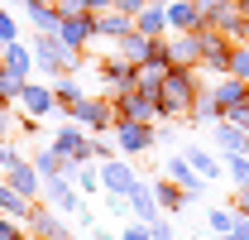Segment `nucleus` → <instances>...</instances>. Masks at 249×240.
<instances>
[{"label":"nucleus","instance_id":"obj_1","mask_svg":"<svg viewBox=\"0 0 249 240\" xmlns=\"http://www.w3.org/2000/svg\"><path fill=\"white\" fill-rule=\"evenodd\" d=\"M196 67H168L163 87H158V116L163 120H187L192 101H196Z\"/></svg>","mask_w":249,"mask_h":240},{"label":"nucleus","instance_id":"obj_2","mask_svg":"<svg viewBox=\"0 0 249 240\" xmlns=\"http://www.w3.org/2000/svg\"><path fill=\"white\" fill-rule=\"evenodd\" d=\"M29 53H34V62H38L48 77H62V72H77V67H87V62H82V48L62 43L58 34H38Z\"/></svg>","mask_w":249,"mask_h":240},{"label":"nucleus","instance_id":"obj_3","mask_svg":"<svg viewBox=\"0 0 249 240\" xmlns=\"http://www.w3.org/2000/svg\"><path fill=\"white\" fill-rule=\"evenodd\" d=\"M115 120H144V125H154L158 120V96H149L139 87L115 91Z\"/></svg>","mask_w":249,"mask_h":240},{"label":"nucleus","instance_id":"obj_4","mask_svg":"<svg viewBox=\"0 0 249 240\" xmlns=\"http://www.w3.org/2000/svg\"><path fill=\"white\" fill-rule=\"evenodd\" d=\"M101 187H106V192H115V197H129V192L139 187V173H134V163H129L124 154L106 159V163H101Z\"/></svg>","mask_w":249,"mask_h":240},{"label":"nucleus","instance_id":"obj_5","mask_svg":"<svg viewBox=\"0 0 249 240\" xmlns=\"http://www.w3.org/2000/svg\"><path fill=\"white\" fill-rule=\"evenodd\" d=\"M115 144H120L124 159L149 154L154 149V125H144V120H115Z\"/></svg>","mask_w":249,"mask_h":240},{"label":"nucleus","instance_id":"obj_6","mask_svg":"<svg viewBox=\"0 0 249 240\" xmlns=\"http://www.w3.org/2000/svg\"><path fill=\"white\" fill-rule=\"evenodd\" d=\"M67 116L77 120L82 130H110V125H115V106H110V101H101V96H82Z\"/></svg>","mask_w":249,"mask_h":240},{"label":"nucleus","instance_id":"obj_7","mask_svg":"<svg viewBox=\"0 0 249 240\" xmlns=\"http://www.w3.org/2000/svg\"><path fill=\"white\" fill-rule=\"evenodd\" d=\"M53 149L62 154V159H72V163H87V159H96L91 154V135L72 120V125H62L58 135H53Z\"/></svg>","mask_w":249,"mask_h":240},{"label":"nucleus","instance_id":"obj_8","mask_svg":"<svg viewBox=\"0 0 249 240\" xmlns=\"http://www.w3.org/2000/svg\"><path fill=\"white\" fill-rule=\"evenodd\" d=\"M5 173H10V187L19 192V197H29V202H38V187H43V178H38V168H34L29 159H19V154L10 149V163H5Z\"/></svg>","mask_w":249,"mask_h":240},{"label":"nucleus","instance_id":"obj_9","mask_svg":"<svg viewBox=\"0 0 249 240\" xmlns=\"http://www.w3.org/2000/svg\"><path fill=\"white\" fill-rule=\"evenodd\" d=\"M196 39H201V62H196V67L225 72V67H230V48H235V43H230L225 34H216V29H201Z\"/></svg>","mask_w":249,"mask_h":240},{"label":"nucleus","instance_id":"obj_10","mask_svg":"<svg viewBox=\"0 0 249 240\" xmlns=\"http://www.w3.org/2000/svg\"><path fill=\"white\" fill-rule=\"evenodd\" d=\"M43 202L53 211H62V216H77V211H82V192L67 187L62 178H43Z\"/></svg>","mask_w":249,"mask_h":240},{"label":"nucleus","instance_id":"obj_11","mask_svg":"<svg viewBox=\"0 0 249 240\" xmlns=\"http://www.w3.org/2000/svg\"><path fill=\"white\" fill-rule=\"evenodd\" d=\"M58 39L62 43H72V48H87V43H96V29H91V15H62V24H58Z\"/></svg>","mask_w":249,"mask_h":240},{"label":"nucleus","instance_id":"obj_12","mask_svg":"<svg viewBox=\"0 0 249 240\" xmlns=\"http://www.w3.org/2000/svg\"><path fill=\"white\" fill-rule=\"evenodd\" d=\"M168 178L178 182L187 197H201V192H206V178H201V173L187 163V154H173V159H168Z\"/></svg>","mask_w":249,"mask_h":240},{"label":"nucleus","instance_id":"obj_13","mask_svg":"<svg viewBox=\"0 0 249 240\" xmlns=\"http://www.w3.org/2000/svg\"><path fill=\"white\" fill-rule=\"evenodd\" d=\"M163 15H168V29H206V20H201V5H196V0H168V5H163Z\"/></svg>","mask_w":249,"mask_h":240},{"label":"nucleus","instance_id":"obj_14","mask_svg":"<svg viewBox=\"0 0 249 240\" xmlns=\"http://www.w3.org/2000/svg\"><path fill=\"white\" fill-rule=\"evenodd\" d=\"M19 106H24V116L29 120H43L53 111V87H43V82H24L19 87Z\"/></svg>","mask_w":249,"mask_h":240},{"label":"nucleus","instance_id":"obj_15","mask_svg":"<svg viewBox=\"0 0 249 240\" xmlns=\"http://www.w3.org/2000/svg\"><path fill=\"white\" fill-rule=\"evenodd\" d=\"M29 231H34V240H62V236H67V226L53 216L48 202H43V207L34 202V207H29Z\"/></svg>","mask_w":249,"mask_h":240},{"label":"nucleus","instance_id":"obj_16","mask_svg":"<svg viewBox=\"0 0 249 240\" xmlns=\"http://www.w3.org/2000/svg\"><path fill=\"white\" fill-rule=\"evenodd\" d=\"M91 29H96V39H110V43H115L120 34H129V29H134V20H129L124 10H115V5H110V10L91 15Z\"/></svg>","mask_w":249,"mask_h":240},{"label":"nucleus","instance_id":"obj_17","mask_svg":"<svg viewBox=\"0 0 249 240\" xmlns=\"http://www.w3.org/2000/svg\"><path fill=\"white\" fill-rule=\"evenodd\" d=\"M211 135H216V144H220V154H245V140H249V130H240L235 120H211Z\"/></svg>","mask_w":249,"mask_h":240},{"label":"nucleus","instance_id":"obj_18","mask_svg":"<svg viewBox=\"0 0 249 240\" xmlns=\"http://www.w3.org/2000/svg\"><path fill=\"white\" fill-rule=\"evenodd\" d=\"M0 67L10 72V77H19V82H29V67H34V53L15 39V43H5V53H0Z\"/></svg>","mask_w":249,"mask_h":240},{"label":"nucleus","instance_id":"obj_19","mask_svg":"<svg viewBox=\"0 0 249 240\" xmlns=\"http://www.w3.org/2000/svg\"><path fill=\"white\" fill-rule=\"evenodd\" d=\"M24 15H29V24L38 34H58V24H62V15H58V5L53 0H29L24 5Z\"/></svg>","mask_w":249,"mask_h":240},{"label":"nucleus","instance_id":"obj_20","mask_svg":"<svg viewBox=\"0 0 249 240\" xmlns=\"http://www.w3.org/2000/svg\"><path fill=\"white\" fill-rule=\"evenodd\" d=\"M101 77L115 91H124V87H134V62L120 58V53H110V58H101Z\"/></svg>","mask_w":249,"mask_h":240},{"label":"nucleus","instance_id":"obj_21","mask_svg":"<svg viewBox=\"0 0 249 240\" xmlns=\"http://www.w3.org/2000/svg\"><path fill=\"white\" fill-rule=\"evenodd\" d=\"M211 96H216L220 116H225V111H235V106L249 96V82H240V77H230V72H225V82H216V87H211Z\"/></svg>","mask_w":249,"mask_h":240},{"label":"nucleus","instance_id":"obj_22","mask_svg":"<svg viewBox=\"0 0 249 240\" xmlns=\"http://www.w3.org/2000/svg\"><path fill=\"white\" fill-rule=\"evenodd\" d=\"M124 207L134 211V221H144V226H149L154 216H163V211H158V202H154V187H144V182H139V187L124 197Z\"/></svg>","mask_w":249,"mask_h":240},{"label":"nucleus","instance_id":"obj_23","mask_svg":"<svg viewBox=\"0 0 249 240\" xmlns=\"http://www.w3.org/2000/svg\"><path fill=\"white\" fill-rule=\"evenodd\" d=\"M34 168H38V178H62V173H72L77 163H72V159H62V154L48 144V149H38V154H34Z\"/></svg>","mask_w":249,"mask_h":240},{"label":"nucleus","instance_id":"obj_24","mask_svg":"<svg viewBox=\"0 0 249 240\" xmlns=\"http://www.w3.org/2000/svg\"><path fill=\"white\" fill-rule=\"evenodd\" d=\"M134 29L149 34V39H163V34H168V15H163V5H154V0H149V5L134 15Z\"/></svg>","mask_w":249,"mask_h":240},{"label":"nucleus","instance_id":"obj_25","mask_svg":"<svg viewBox=\"0 0 249 240\" xmlns=\"http://www.w3.org/2000/svg\"><path fill=\"white\" fill-rule=\"evenodd\" d=\"M149 187H154V202H158V211H173V216L182 211L187 192H182V187H178V182H168V178H154V182H149Z\"/></svg>","mask_w":249,"mask_h":240},{"label":"nucleus","instance_id":"obj_26","mask_svg":"<svg viewBox=\"0 0 249 240\" xmlns=\"http://www.w3.org/2000/svg\"><path fill=\"white\" fill-rule=\"evenodd\" d=\"M115 43H120V58H129V62H144L149 53H154V39H149V34H139V29L120 34Z\"/></svg>","mask_w":249,"mask_h":240},{"label":"nucleus","instance_id":"obj_27","mask_svg":"<svg viewBox=\"0 0 249 240\" xmlns=\"http://www.w3.org/2000/svg\"><path fill=\"white\" fill-rule=\"evenodd\" d=\"M82 96H87V91H82L77 82H72V72H62V77H53V106H58V111H72V106H77Z\"/></svg>","mask_w":249,"mask_h":240},{"label":"nucleus","instance_id":"obj_28","mask_svg":"<svg viewBox=\"0 0 249 240\" xmlns=\"http://www.w3.org/2000/svg\"><path fill=\"white\" fill-rule=\"evenodd\" d=\"M187 120H192V125H211V120H220V106H216V96H211V91H196V101H192Z\"/></svg>","mask_w":249,"mask_h":240},{"label":"nucleus","instance_id":"obj_29","mask_svg":"<svg viewBox=\"0 0 249 240\" xmlns=\"http://www.w3.org/2000/svg\"><path fill=\"white\" fill-rule=\"evenodd\" d=\"M182 154H187V163H192L201 178H220V163H216V154H211V149H201V144H187Z\"/></svg>","mask_w":249,"mask_h":240},{"label":"nucleus","instance_id":"obj_30","mask_svg":"<svg viewBox=\"0 0 249 240\" xmlns=\"http://www.w3.org/2000/svg\"><path fill=\"white\" fill-rule=\"evenodd\" d=\"M225 173L235 187H249V154H225Z\"/></svg>","mask_w":249,"mask_h":240},{"label":"nucleus","instance_id":"obj_31","mask_svg":"<svg viewBox=\"0 0 249 240\" xmlns=\"http://www.w3.org/2000/svg\"><path fill=\"white\" fill-rule=\"evenodd\" d=\"M235 216H240L235 207H216L211 216H206V226H211V236H220V240H225V231L235 226Z\"/></svg>","mask_w":249,"mask_h":240},{"label":"nucleus","instance_id":"obj_32","mask_svg":"<svg viewBox=\"0 0 249 240\" xmlns=\"http://www.w3.org/2000/svg\"><path fill=\"white\" fill-rule=\"evenodd\" d=\"M230 77H240V82H249V43H235L230 48V67H225Z\"/></svg>","mask_w":249,"mask_h":240},{"label":"nucleus","instance_id":"obj_33","mask_svg":"<svg viewBox=\"0 0 249 240\" xmlns=\"http://www.w3.org/2000/svg\"><path fill=\"white\" fill-rule=\"evenodd\" d=\"M72 178H77V192H82V197H96V187H101V173H96V168H82V163H77Z\"/></svg>","mask_w":249,"mask_h":240},{"label":"nucleus","instance_id":"obj_34","mask_svg":"<svg viewBox=\"0 0 249 240\" xmlns=\"http://www.w3.org/2000/svg\"><path fill=\"white\" fill-rule=\"evenodd\" d=\"M19 226H24V221H15V216H5V211H0V240H24Z\"/></svg>","mask_w":249,"mask_h":240},{"label":"nucleus","instance_id":"obj_35","mask_svg":"<svg viewBox=\"0 0 249 240\" xmlns=\"http://www.w3.org/2000/svg\"><path fill=\"white\" fill-rule=\"evenodd\" d=\"M0 39H5V43H15V39H19V24L5 15V5H0Z\"/></svg>","mask_w":249,"mask_h":240},{"label":"nucleus","instance_id":"obj_36","mask_svg":"<svg viewBox=\"0 0 249 240\" xmlns=\"http://www.w3.org/2000/svg\"><path fill=\"white\" fill-rule=\"evenodd\" d=\"M149 236H154V240H178V236H173V226H168L163 216H154V221H149Z\"/></svg>","mask_w":249,"mask_h":240},{"label":"nucleus","instance_id":"obj_37","mask_svg":"<svg viewBox=\"0 0 249 240\" xmlns=\"http://www.w3.org/2000/svg\"><path fill=\"white\" fill-rule=\"evenodd\" d=\"M225 240H249V216H235V226L225 231Z\"/></svg>","mask_w":249,"mask_h":240},{"label":"nucleus","instance_id":"obj_38","mask_svg":"<svg viewBox=\"0 0 249 240\" xmlns=\"http://www.w3.org/2000/svg\"><path fill=\"white\" fill-rule=\"evenodd\" d=\"M115 240H154V236H149V226H144V221H134V226H129V231H120Z\"/></svg>","mask_w":249,"mask_h":240},{"label":"nucleus","instance_id":"obj_39","mask_svg":"<svg viewBox=\"0 0 249 240\" xmlns=\"http://www.w3.org/2000/svg\"><path fill=\"white\" fill-rule=\"evenodd\" d=\"M110 5H115V0H77L82 15H101V10H110Z\"/></svg>","mask_w":249,"mask_h":240},{"label":"nucleus","instance_id":"obj_40","mask_svg":"<svg viewBox=\"0 0 249 240\" xmlns=\"http://www.w3.org/2000/svg\"><path fill=\"white\" fill-rule=\"evenodd\" d=\"M144 5H149V0H115V10H124V15H129V20H134V15H139V10H144Z\"/></svg>","mask_w":249,"mask_h":240},{"label":"nucleus","instance_id":"obj_41","mask_svg":"<svg viewBox=\"0 0 249 240\" xmlns=\"http://www.w3.org/2000/svg\"><path fill=\"white\" fill-rule=\"evenodd\" d=\"M91 154H96V159H101V163H106V159H115V149H110L106 140H91Z\"/></svg>","mask_w":249,"mask_h":240},{"label":"nucleus","instance_id":"obj_42","mask_svg":"<svg viewBox=\"0 0 249 240\" xmlns=\"http://www.w3.org/2000/svg\"><path fill=\"white\" fill-rule=\"evenodd\" d=\"M10 135V106H0V140Z\"/></svg>","mask_w":249,"mask_h":240},{"label":"nucleus","instance_id":"obj_43","mask_svg":"<svg viewBox=\"0 0 249 240\" xmlns=\"http://www.w3.org/2000/svg\"><path fill=\"white\" fill-rule=\"evenodd\" d=\"M87 231H91V240H115V236H110V231H101L96 221H91V226H87Z\"/></svg>","mask_w":249,"mask_h":240},{"label":"nucleus","instance_id":"obj_44","mask_svg":"<svg viewBox=\"0 0 249 240\" xmlns=\"http://www.w3.org/2000/svg\"><path fill=\"white\" fill-rule=\"evenodd\" d=\"M5 163H10V144L0 140V168H5Z\"/></svg>","mask_w":249,"mask_h":240},{"label":"nucleus","instance_id":"obj_45","mask_svg":"<svg viewBox=\"0 0 249 240\" xmlns=\"http://www.w3.org/2000/svg\"><path fill=\"white\" fill-rule=\"evenodd\" d=\"M154 5H168V0H154Z\"/></svg>","mask_w":249,"mask_h":240},{"label":"nucleus","instance_id":"obj_46","mask_svg":"<svg viewBox=\"0 0 249 240\" xmlns=\"http://www.w3.org/2000/svg\"><path fill=\"white\" fill-rule=\"evenodd\" d=\"M245 154H249V140H245Z\"/></svg>","mask_w":249,"mask_h":240},{"label":"nucleus","instance_id":"obj_47","mask_svg":"<svg viewBox=\"0 0 249 240\" xmlns=\"http://www.w3.org/2000/svg\"><path fill=\"white\" fill-rule=\"evenodd\" d=\"M19 5H29V0H19Z\"/></svg>","mask_w":249,"mask_h":240},{"label":"nucleus","instance_id":"obj_48","mask_svg":"<svg viewBox=\"0 0 249 240\" xmlns=\"http://www.w3.org/2000/svg\"><path fill=\"white\" fill-rule=\"evenodd\" d=\"M53 5H58V0H53Z\"/></svg>","mask_w":249,"mask_h":240}]
</instances>
